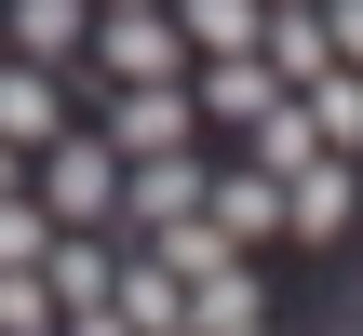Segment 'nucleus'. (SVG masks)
Masks as SVG:
<instances>
[{
    "label": "nucleus",
    "mask_w": 363,
    "mask_h": 336,
    "mask_svg": "<svg viewBox=\"0 0 363 336\" xmlns=\"http://www.w3.org/2000/svg\"><path fill=\"white\" fill-rule=\"evenodd\" d=\"M54 336H135V323H121V310H67Z\"/></svg>",
    "instance_id": "2eb2a0df"
},
{
    "label": "nucleus",
    "mask_w": 363,
    "mask_h": 336,
    "mask_svg": "<svg viewBox=\"0 0 363 336\" xmlns=\"http://www.w3.org/2000/svg\"><path fill=\"white\" fill-rule=\"evenodd\" d=\"M229 323H256V269H242V256L189 283V336H229Z\"/></svg>",
    "instance_id": "f8f14e48"
},
{
    "label": "nucleus",
    "mask_w": 363,
    "mask_h": 336,
    "mask_svg": "<svg viewBox=\"0 0 363 336\" xmlns=\"http://www.w3.org/2000/svg\"><path fill=\"white\" fill-rule=\"evenodd\" d=\"M242 135H256V175H269V189H283L296 162H323V135H310V108H296V94H283V108H256Z\"/></svg>",
    "instance_id": "9b49d317"
},
{
    "label": "nucleus",
    "mask_w": 363,
    "mask_h": 336,
    "mask_svg": "<svg viewBox=\"0 0 363 336\" xmlns=\"http://www.w3.org/2000/svg\"><path fill=\"white\" fill-rule=\"evenodd\" d=\"M40 242H54V215L27 189H0V269H40Z\"/></svg>",
    "instance_id": "ddd939ff"
},
{
    "label": "nucleus",
    "mask_w": 363,
    "mask_h": 336,
    "mask_svg": "<svg viewBox=\"0 0 363 336\" xmlns=\"http://www.w3.org/2000/svg\"><path fill=\"white\" fill-rule=\"evenodd\" d=\"M27 162H40V189H27V202H40L54 229H108V215H121V162H108L81 121H67L54 148H27Z\"/></svg>",
    "instance_id": "f257e3e1"
},
{
    "label": "nucleus",
    "mask_w": 363,
    "mask_h": 336,
    "mask_svg": "<svg viewBox=\"0 0 363 336\" xmlns=\"http://www.w3.org/2000/svg\"><path fill=\"white\" fill-rule=\"evenodd\" d=\"M81 27H94V0H0V54H27V67H67Z\"/></svg>",
    "instance_id": "423d86ee"
},
{
    "label": "nucleus",
    "mask_w": 363,
    "mask_h": 336,
    "mask_svg": "<svg viewBox=\"0 0 363 336\" xmlns=\"http://www.w3.org/2000/svg\"><path fill=\"white\" fill-rule=\"evenodd\" d=\"M310 13H323V54H337V67H363V0H310Z\"/></svg>",
    "instance_id": "4468645a"
},
{
    "label": "nucleus",
    "mask_w": 363,
    "mask_h": 336,
    "mask_svg": "<svg viewBox=\"0 0 363 336\" xmlns=\"http://www.w3.org/2000/svg\"><path fill=\"white\" fill-rule=\"evenodd\" d=\"M94 13H162V0H94Z\"/></svg>",
    "instance_id": "dca6fc26"
},
{
    "label": "nucleus",
    "mask_w": 363,
    "mask_h": 336,
    "mask_svg": "<svg viewBox=\"0 0 363 336\" xmlns=\"http://www.w3.org/2000/svg\"><path fill=\"white\" fill-rule=\"evenodd\" d=\"M108 269H121L108 229H54V242H40V296H54V323H67V310H108Z\"/></svg>",
    "instance_id": "39448f33"
},
{
    "label": "nucleus",
    "mask_w": 363,
    "mask_h": 336,
    "mask_svg": "<svg viewBox=\"0 0 363 336\" xmlns=\"http://www.w3.org/2000/svg\"><path fill=\"white\" fill-rule=\"evenodd\" d=\"M0 189H13V148H0Z\"/></svg>",
    "instance_id": "f3484780"
},
{
    "label": "nucleus",
    "mask_w": 363,
    "mask_h": 336,
    "mask_svg": "<svg viewBox=\"0 0 363 336\" xmlns=\"http://www.w3.org/2000/svg\"><path fill=\"white\" fill-rule=\"evenodd\" d=\"M189 108H216V121H256V108H283V81L256 67V54H202V94Z\"/></svg>",
    "instance_id": "1a4fd4ad"
},
{
    "label": "nucleus",
    "mask_w": 363,
    "mask_h": 336,
    "mask_svg": "<svg viewBox=\"0 0 363 336\" xmlns=\"http://www.w3.org/2000/svg\"><path fill=\"white\" fill-rule=\"evenodd\" d=\"M283 229H296V242H337V229H350V162H337V148L283 175Z\"/></svg>",
    "instance_id": "0eeeda50"
},
{
    "label": "nucleus",
    "mask_w": 363,
    "mask_h": 336,
    "mask_svg": "<svg viewBox=\"0 0 363 336\" xmlns=\"http://www.w3.org/2000/svg\"><path fill=\"white\" fill-rule=\"evenodd\" d=\"M108 310H121L135 336H189V283L148 269V256H121V269H108Z\"/></svg>",
    "instance_id": "6e6552de"
},
{
    "label": "nucleus",
    "mask_w": 363,
    "mask_h": 336,
    "mask_svg": "<svg viewBox=\"0 0 363 336\" xmlns=\"http://www.w3.org/2000/svg\"><path fill=\"white\" fill-rule=\"evenodd\" d=\"M296 108H310V135H323L337 162L363 148V67H323V81H296Z\"/></svg>",
    "instance_id": "9d476101"
},
{
    "label": "nucleus",
    "mask_w": 363,
    "mask_h": 336,
    "mask_svg": "<svg viewBox=\"0 0 363 336\" xmlns=\"http://www.w3.org/2000/svg\"><path fill=\"white\" fill-rule=\"evenodd\" d=\"M229 336H256V323H229Z\"/></svg>",
    "instance_id": "a211bd4d"
},
{
    "label": "nucleus",
    "mask_w": 363,
    "mask_h": 336,
    "mask_svg": "<svg viewBox=\"0 0 363 336\" xmlns=\"http://www.w3.org/2000/svg\"><path fill=\"white\" fill-rule=\"evenodd\" d=\"M54 135H67V81L27 67V54H0V148L27 162V148H54Z\"/></svg>",
    "instance_id": "20e7f679"
},
{
    "label": "nucleus",
    "mask_w": 363,
    "mask_h": 336,
    "mask_svg": "<svg viewBox=\"0 0 363 336\" xmlns=\"http://www.w3.org/2000/svg\"><path fill=\"white\" fill-rule=\"evenodd\" d=\"M81 40H94V67H108V81H175V67H189L175 13H94Z\"/></svg>",
    "instance_id": "7ed1b4c3"
},
{
    "label": "nucleus",
    "mask_w": 363,
    "mask_h": 336,
    "mask_svg": "<svg viewBox=\"0 0 363 336\" xmlns=\"http://www.w3.org/2000/svg\"><path fill=\"white\" fill-rule=\"evenodd\" d=\"M189 121H202V108H189L175 81H121L108 121H94V148H108V162H162V148H189Z\"/></svg>",
    "instance_id": "f03ea898"
}]
</instances>
